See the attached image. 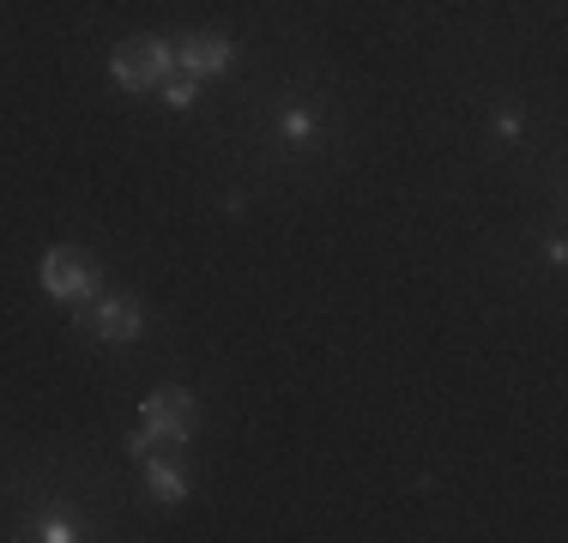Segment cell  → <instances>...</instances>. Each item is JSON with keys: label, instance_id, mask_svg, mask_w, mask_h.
<instances>
[{"label": "cell", "instance_id": "6da1fadb", "mask_svg": "<svg viewBox=\"0 0 568 543\" xmlns=\"http://www.w3.org/2000/svg\"><path fill=\"white\" fill-rule=\"evenodd\" d=\"M110 73H115L121 91H152L175 73V49L158 43V37H128V43L110 54Z\"/></svg>", "mask_w": 568, "mask_h": 543}, {"label": "cell", "instance_id": "7a4b0ae2", "mask_svg": "<svg viewBox=\"0 0 568 543\" xmlns=\"http://www.w3.org/2000/svg\"><path fill=\"white\" fill-rule=\"evenodd\" d=\"M194 423H200V411H194V399H187L182 387H164V392H152V399L140 404V429L152 434V441L182 447L187 434H194Z\"/></svg>", "mask_w": 568, "mask_h": 543}, {"label": "cell", "instance_id": "3957f363", "mask_svg": "<svg viewBox=\"0 0 568 543\" xmlns=\"http://www.w3.org/2000/svg\"><path fill=\"white\" fill-rule=\"evenodd\" d=\"M98 284H103V272L91 266L85 254H73V248H55L43 260V290L61 296V303H91V296H98Z\"/></svg>", "mask_w": 568, "mask_h": 543}, {"label": "cell", "instance_id": "277c9868", "mask_svg": "<svg viewBox=\"0 0 568 543\" xmlns=\"http://www.w3.org/2000/svg\"><path fill=\"white\" fill-rule=\"evenodd\" d=\"M73 320H79V332H98L103 345H128L133 332L145 326L140 315V303H128V296H110V303H73Z\"/></svg>", "mask_w": 568, "mask_h": 543}, {"label": "cell", "instance_id": "5b68a950", "mask_svg": "<svg viewBox=\"0 0 568 543\" xmlns=\"http://www.w3.org/2000/svg\"><path fill=\"white\" fill-rule=\"evenodd\" d=\"M230 54H236V49H230V37H219V31H194V37H182V43H175V61H182L194 79L224 73Z\"/></svg>", "mask_w": 568, "mask_h": 543}, {"label": "cell", "instance_id": "8992f818", "mask_svg": "<svg viewBox=\"0 0 568 543\" xmlns=\"http://www.w3.org/2000/svg\"><path fill=\"white\" fill-rule=\"evenodd\" d=\"M145 489H152V501H164V508H175V501L187 495V478H182V465H145Z\"/></svg>", "mask_w": 568, "mask_h": 543}, {"label": "cell", "instance_id": "52a82bcc", "mask_svg": "<svg viewBox=\"0 0 568 543\" xmlns=\"http://www.w3.org/2000/svg\"><path fill=\"white\" fill-rule=\"evenodd\" d=\"M164 103L170 109H194L200 103V79H164Z\"/></svg>", "mask_w": 568, "mask_h": 543}, {"label": "cell", "instance_id": "ba28073f", "mask_svg": "<svg viewBox=\"0 0 568 543\" xmlns=\"http://www.w3.org/2000/svg\"><path fill=\"white\" fill-rule=\"evenodd\" d=\"M278 127H284V140H308V133H315V121H308L303 109H291V115H284Z\"/></svg>", "mask_w": 568, "mask_h": 543}, {"label": "cell", "instance_id": "9c48e42d", "mask_svg": "<svg viewBox=\"0 0 568 543\" xmlns=\"http://www.w3.org/2000/svg\"><path fill=\"white\" fill-rule=\"evenodd\" d=\"M37 537H49V543H67V537H73V525H67V520H43V525H37Z\"/></svg>", "mask_w": 568, "mask_h": 543}]
</instances>
